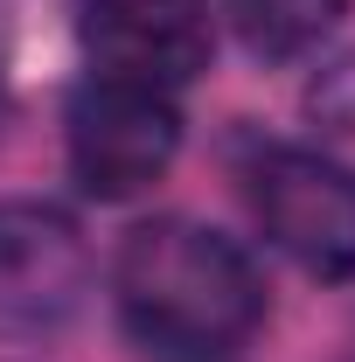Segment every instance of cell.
<instances>
[{
  "instance_id": "obj_5",
  "label": "cell",
  "mask_w": 355,
  "mask_h": 362,
  "mask_svg": "<svg viewBox=\"0 0 355 362\" xmlns=\"http://www.w3.org/2000/svg\"><path fill=\"white\" fill-rule=\"evenodd\" d=\"M84 49L105 77L181 90L216 56V14L209 0H84Z\"/></svg>"
},
{
  "instance_id": "obj_2",
  "label": "cell",
  "mask_w": 355,
  "mask_h": 362,
  "mask_svg": "<svg viewBox=\"0 0 355 362\" xmlns=\"http://www.w3.org/2000/svg\"><path fill=\"white\" fill-rule=\"evenodd\" d=\"M63 146H70V175H77L84 195L126 202V195L153 188V181L175 168L181 105H175V90H153V84H133V77L91 70L84 84L70 90Z\"/></svg>"
},
{
  "instance_id": "obj_4",
  "label": "cell",
  "mask_w": 355,
  "mask_h": 362,
  "mask_svg": "<svg viewBox=\"0 0 355 362\" xmlns=\"http://www.w3.org/2000/svg\"><path fill=\"white\" fill-rule=\"evenodd\" d=\"M91 293V244L56 202H0V341L56 334Z\"/></svg>"
},
{
  "instance_id": "obj_1",
  "label": "cell",
  "mask_w": 355,
  "mask_h": 362,
  "mask_svg": "<svg viewBox=\"0 0 355 362\" xmlns=\"http://www.w3.org/2000/svg\"><path fill=\"white\" fill-rule=\"evenodd\" d=\"M112 307L153 362H237L265 327V279L237 237L153 216L112 258Z\"/></svg>"
},
{
  "instance_id": "obj_3",
  "label": "cell",
  "mask_w": 355,
  "mask_h": 362,
  "mask_svg": "<svg viewBox=\"0 0 355 362\" xmlns=\"http://www.w3.org/2000/svg\"><path fill=\"white\" fill-rule=\"evenodd\" d=\"M251 216L313 279H355V168L313 146H265L251 160Z\"/></svg>"
},
{
  "instance_id": "obj_6",
  "label": "cell",
  "mask_w": 355,
  "mask_h": 362,
  "mask_svg": "<svg viewBox=\"0 0 355 362\" xmlns=\"http://www.w3.org/2000/svg\"><path fill=\"white\" fill-rule=\"evenodd\" d=\"M223 7L258 63H300L342 28L355 0H223Z\"/></svg>"
}]
</instances>
